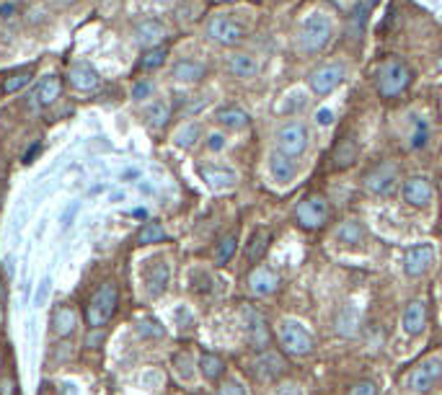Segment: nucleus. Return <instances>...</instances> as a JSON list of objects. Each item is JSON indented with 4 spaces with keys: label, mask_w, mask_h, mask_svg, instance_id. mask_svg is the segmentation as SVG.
<instances>
[{
    "label": "nucleus",
    "mask_w": 442,
    "mask_h": 395,
    "mask_svg": "<svg viewBox=\"0 0 442 395\" xmlns=\"http://www.w3.org/2000/svg\"><path fill=\"white\" fill-rule=\"evenodd\" d=\"M414 81V70L408 68L401 57H388L375 68V91L383 98H396L411 86Z\"/></svg>",
    "instance_id": "f257e3e1"
},
{
    "label": "nucleus",
    "mask_w": 442,
    "mask_h": 395,
    "mask_svg": "<svg viewBox=\"0 0 442 395\" xmlns=\"http://www.w3.org/2000/svg\"><path fill=\"white\" fill-rule=\"evenodd\" d=\"M333 36V21L326 14H311L298 31V41L303 52H321Z\"/></svg>",
    "instance_id": "f03ea898"
},
{
    "label": "nucleus",
    "mask_w": 442,
    "mask_h": 395,
    "mask_svg": "<svg viewBox=\"0 0 442 395\" xmlns=\"http://www.w3.org/2000/svg\"><path fill=\"white\" fill-rule=\"evenodd\" d=\"M116 305H119V292H116V287L111 282L101 284L99 289L94 292V297L89 300V307H86V320H89L91 328H101L106 326L114 315Z\"/></svg>",
    "instance_id": "7ed1b4c3"
},
{
    "label": "nucleus",
    "mask_w": 442,
    "mask_h": 395,
    "mask_svg": "<svg viewBox=\"0 0 442 395\" xmlns=\"http://www.w3.org/2000/svg\"><path fill=\"white\" fill-rule=\"evenodd\" d=\"M442 380V356H427L406 375L403 385L411 393H432Z\"/></svg>",
    "instance_id": "20e7f679"
},
{
    "label": "nucleus",
    "mask_w": 442,
    "mask_h": 395,
    "mask_svg": "<svg viewBox=\"0 0 442 395\" xmlns=\"http://www.w3.org/2000/svg\"><path fill=\"white\" fill-rule=\"evenodd\" d=\"M277 339L282 349L295 356H306L313 352V336L308 334V328L298 320H282L277 326Z\"/></svg>",
    "instance_id": "39448f33"
},
{
    "label": "nucleus",
    "mask_w": 442,
    "mask_h": 395,
    "mask_svg": "<svg viewBox=\"0 0 442 395\" xmlns=\"http://www.w3.org/2000/svg\"><path fill=\"white\" fill-rule=\"evenodd\" d=\"M274 145L277 153L287 158H298L308 150V127L303 122H287L282 124L274 135Z\"/></svg>",
    "instance_id": "423d86ee"
},
{
    "label": "nucleus",
    "mask_w": 442,
    "mask_h": 395,
    "mask_svg": "<svg viewBox=\"0 0 442 395\" xmlns=\"http://www.w3.org/2000/svg\"><path fill=\"white\" fill-rule=\"evenodd\" d=\"M207 36L223 47H236L246 39V26L231 16H212L207 21Z\"/></svg>",
    "instance_id": "0eeeda50"
},
{
    "label": "nucleus",
    "mask_w": 442,
    "mask_h": 395,
    "mask_svg": "<svg viewBox=\"0 0 442 395\" xmlns=\"http://www.w3.org/2000/svg\"><path fill=\"white\" fill-rule=\"evenodd\" d=\"M328 220V202L318 194L313 197H306L295 207V222L306 230H318V227L326 225Z\"/></svg>",
    "instance_id": "6e6552de"
},
{
    "label": "nucleus",
    "mask_w": 442,
    "mask_h": 395,
    "mask_svg": "<svg viewBox=\"0 0 442 395\" xmlns=\"http://www.w3.org/2000/svg\"><path fill=\"white\" fill-rule=\"evenodd\" d=\"M171 282V264L164 259V256H156L150 259L143 269V284L148 297H161V294L169 289Z\"/></svg>",
    "instance_id": "1a4fd4ad"
},
{
    "label": "nucleus",
    "mask_w": 442,
    "mask_h": 395,
    "mask_svg": "<svg viewBox=\"0 0 442 395\" xmlns=\"http://www.w3.org/2000/svg\"><path fill=\"white\" fill-rule=\"evenodd\" d=\"M241 318H243V331H246V339L251 344L253 349H261L266 352L269 347V341H272V334H269V326H266L264 315L253 310V307H241Z\"/></svg>",
    "instance_id": "9d476101"
},
{
    "label": "nucleus",
    "mask_w": 442,
    "mask_h": 395,
    "mask_svg": "<svg viewBox=\"0 0 442 395\" xmlns=\"http://www.w3.org/2000/svg\"><path fill=\"white\" fill-rule=\"evenodd\" d=\"M344 65L341 62H328V65H321L318 70L311 73L308 83H311V91L316 96H328L333 88H339L341 81H344Z\"/></svg>",
    "instance_id": "9b49d317"
},
{
    "label": "nucleus",
    "mask_w": 442,
    "mask_h": 395,
    "mask_svg": "<svg viewBox=\"0 0 442 395\" xmlns=\"http://www.w3.org/2000/svg\"><path fill=\"white\" fill-rule=\"evenodd\" d=\"M398 184V168L393 163H378L365 173V189L378 194V197H388Z\"/></svg>",
    "instance_id": "f8f14e48"
},
{
    "label": "nucleus",
    "mask_w": 442,
    "mask_h": 395,
    "mask_svg": "<svg viewBox=\"0 0 442 395\" xmlns=\"http://www.w3.org/2000/svg\"><path fill=\"white\" fill-rule=\"evenodd\" d=\"M432 264H435V248L429 243L414 245L403 256V272L408 277H422V274H427L432 269Z\"/></svg>",
    "instance_id": "ddd939ff"
},
{
    "label": "nucleus",
    "mask_w": 442,
    "mask_h": 395,
    "mask_svg": "<svg viewBox=\"0 0 442 395\" xmlns=\"http://www.w3.org/2000/svg\"><path fill=\"white\" fill-rule=\"evenodd\" d=\"M435 197V186L432 181L424 176H411L406 178V184H403V199H406L411 207H427Z\"/></svg>",
    "instance_id": "4468645a"
},
{
    "label": "nucleus",
    "mask_w": 442,
    "mask_h": 395,
    "mask_svg": "<svg viewBox=\"0 0 442 395\" xmlns=\"http://www.w3.org/2000/svg\"><path fill=\"white\" fill-rule=\"evenodd\" d=\"M279 287V277L269 269V266H256V269H251V274H248V289H251L253 294H258V297H266V294L277 292Z\"/></svg>",
    "instance_id": "2eb2a0df"
},
{
    "label": "nucleus",
    "mask_w": 442,
    "mask_h": 395,
    "mask_svg": "<svg viewBox=\"0 0 442 395\" xmlns=\"http://www.w3.org/2000/svg\"><path fill=\"white\" fill-rule=\"evenodd\" d=\"M68 78H70V86L78 91H94L96 86H99V73H96V68L89 60L73 62Z\"/></svg>",
    "instance_id": "dca6fc26"
},
{
    "label": "nucleus",
    "mask_w": 442,
    "mask_h": 395,
    "mask_svg": "<svg viewBox=\"0 0 442 395\" xmlns=\"http://www.w3.org/2000/svg\"><path fill=\"white\" fill-rule=\"evenodd\" d=\"M427 326V305L424 300H411L403 310V331L408 336H419Z\"/></svg>",
    "instance_id": "f3484780"
},
{
    "label": "nucleus",
    "mask_w": 442,
    "mask_h": 395,
    "mask_svg": "<svg viewBox=\"0 0 442 395\" xmlns=\"http://www.w3.org/2000/svg\"><path fill=\"white\" fill-rule=\"evenodd\" d=\"M285 359L277 354V352H269L266 349L264 354L258 356L256 364H253V375L258 377V380H274L277 375H282L285 372Z\"/></svg>",
    "instance_id": "a211bd4d"
},
{
    "label": "nucleus",
    "mask_w": 442,
    "mask_h": 395,
    "mask_svg": "<svg viewBox=\"0 0 442 395\" xmlns=\"http://www.w3.org/2000/svg\"><path fill=\"white\" fill-rule=\"evenodd\" d=\"M135 39H137V44H143L145 49H153L166 39V26L161 21L148 19V21H143V24H137Z\"/></svg>",
    "instance_id": "6ab92c4d"
},
{
    "label": "nucleus",
    "mask_w": 442,
    "mask_h": 395,
    "mask_svg": "<svg viewBox=\"0 0 442 395\" xmlns=\"http://www.w3.org/2000/svg\"><path fill=\"white\" fill-rule=\"evenodd\" d=\"M60 93H62V78H57V76L41 78L34 88V98L39 106H52V103L60 98Z\"/></svg>",
    "instance_id": "aec40b11"
},
{
    "label": "nucleus",
    "mask_w": 442,
    "mask_h": 395,
    "mask_svg": "<svg viewBox=\"0 0 442 395\" xmlns=\"http://www.w3.org/2000/svg\"><path fill=\"white\" fill-rule=\"evenodd\" d=\"M269 170H272V176L277 184H290L295 178V173H298V165H295L293 158H287L274 150L272 158H269Z\"/></svg>",
    "instance_id": "412c9836"
},
{
    "label": "nucleus",
    "mask_w": 442,
    "mask_h": 395,
    "mask_svg": "<svg viewBox=\"0 0 442 395\" xmlns=\"http://www.w3.org/2000/svg\"><path fill=\"white\" fill-rule=\"evenodd\" d=\"M199 173L212 189H231L236 184V173L231 168H223V165H202Z\"/></svg>",
    "instance_id": "4be33fe9"
},
{
    "label": "nucleus",
    "mask_w": 442,
    "mask_h": 395,
    "mask_svg": "<svg viewBox=\"0 0 442 395\" xmlns=\"http://www.w3.org/2000/svg\"><path fill=\"white\" fill-rule=\"evenodd\" d=\"M228 73L233 78H253L258 73L256 57L246 55V52H236V55L228 57Z\"/></svg>",
    "instance_id": "5701e85b"
},
{
    "label": "nucleus",
    "mask_w": 442,
    "mask_h": 395,
    "mask_svg": "<svg viewBox=\"0 0 442 395\" xmlns=\"http://www.w3.org/2000/svg\"><path fill=\"white\" fill-rule=\"evenodd\" d=\"M75 326H78V313H75L73 307H68V305L57 307L55 315H52V331H55V336L65 339V336L73 334Z\"/></svg>",
    "instance_id": "b1692460"
},
{
    "label": "nucleus",
    "mask_w": 442,
    "mask_h": 395,
    "mask_svg": "<svg viewBox=\"0 0 442 395\" xmlns=\"http://www.w3.org/2000/svg\"><path fill=\"white\" fill-rule=\"evenodd\" d=\"M365 225L362 222H357V220H347V222H341L339 230H336V243L347 245V248H354V245H360L362 240H365Z\"/></svg>",
    "instance_id": "393cba45"
},
{
    "label": "nucleus",
    "mask_w": 442,
    "mask_h": 395,
    "mask_svg": "<svg viewBox=\"0 0 442 395\" xmlns=\"http://www.w3.org/2000/svg\"><path fill=\"white\" fill-rule=\"evenodd\" d=\"M204 65L197 60H179L176 65H174V70H171V76L176 78V81L181 83H197L204 78Z\"/></svg>",
    "instance_id": "a878e982"
},
{
    "label": "nucleus",
    "mask_w": 442,
    "mask_h": 395,
    "mask_svg": "<svg viewBox=\"0 0 442 395\" xmlns=\"http://www.w3.org/2000/svg\"><path fill=\"white\" fill-rule=\"evenodd\" d=\"M269 243H272V232L269 230L261 227V230L253 232L251 240H248V245H246V259H248V264H256V261L266 253Z\"/></svg>",
    "instance_id": "bb28decb"
},
{
    "label": "nucleus",
    "mask_w": 442,
    "mask_h": 395,
    "mask_svg": "<svg viewBox=\"0 0 442 395\" xmlns=\"http://www.w3.org/2000/svg\"><path fill=\"white\" fill-rule=\"evenodd\" d=\"M357 326H360V310L354 305H344L336 313V331L341 336H354L357 334Z\"/></svg>",
    "instance_id": "cd10ccee"
},
{
    "label": "nucleus",
    "mask_w": 442,
    "mask_h": 395,
    "mask_svg": "<svg viewBox=\"0 0 442 395\" xmlns=\"http://www.w3.org/2000/svg\"><path fill=\"white\" fill-rule=\"evenodd\" d=\"M215 119L223 127H228V130H243V127H248V114L243 109H238V106H223Z\"/></svg>",
    "instance_id": "c85d7f7f"
},
{
    "label": "nucleus",
    "mask_w": 442,
    "mask_h": 395,
    "mask_svg": "<svg viewBox=\"0 0 442 395\" xmlns=\"http://www.w3.org/2000/svg\"><path fill=\"white\" fill-rule=\"evenodd\" d=\"M354 160H357V143H354L352 137H344L336 145V150H333V165L336 168H349Z\"/></svg>",
    "instance_id": "c756f323"
},
{
    "label": "nucleus",
    "mask_w": 442,
    "mask_h": 395,
    "mask_svg": "<svg viewBox=\"0 0 442 395\" xmlns=\"http://www.w3.org/2000/svg\"><path fill=\"white\" fill-rule=\"evenodd\" d=\"M199 372L204 375V380H210V382H215V380H220L223 377V372H225V361L220 359L218 354H202L199 356Z\"/></svg>",
    "instance_id": "7c9ffc66"
},
{
    "label": "nucleus",
    "mask_w": 442,
    "mask_h": 395,
    "mask_svg": "<svg viewBox=\"0 0 442 395\" xmlns=\"http://www.w3.org/2000/svg\"><path fill=\"white\" fill-rule=\"evenodd\" d=\"M145 119L150 122V127L161 130V127H166L171 119V106L166 101H153L148 109H145Z\"/></svg>",
    "instance_id": "2f4dec72"
},
{
    "label": "nucleus",
    "mask_w": 442,
    "mask_h": 395,
    "mask_svg": "<svg viewBox=\"0 0 442 395\" xmlns=\"http://www.w3.org/2000/svg\"><path fill=\"white\" fill-rule=\"evenodd\" d=\"M166 240V230L161 222H145L137 232V243L143 245H150V243H164Z\"/></svg>",
    "instance_id": "473e14b6"
},
{
    "label": "nucleus",
    "mask_w": 442,
    "mask_h": 395,
    "mask_svg": "<svg viewBox=\"0 0 442 395\" xmlns=\"http://www.w3.org/2000/svg\"><path fill=\"white\" fill-rule=\"evenodd\" d=\"M236 245H238V235H236V232L225 235V238L218 243V248H215V264L218 266L228 264V261L233 259V253H236Z\"/></svg>",
    "instance_id": "72a5a7b5"
},
{
    "label": "nucleus",
    "mask_w": 442,
    "mask_h": 395,
    "mask_svg": "<svg viewBox=\"0 0 442 395\" xmlns=\"http://www.w3.org/2000/svg\"><path fill=\"white\" fill-rule=\"evenodd\" d=\"M29 81H31V70H19V73H11V76L3 81V93H19L21 88H26Z\"/></svg>",
    "instance_id": "f704fd0d"
},
{
    "label": "nucleus",
    "mask_w": 442,
    "mask_h": 395,
    "mask_svg": "<svg viewBox=\"0 0 442 395\" xmlns=\"http://www.w3.org/2000/svg\"><path fill=\"white\" fill-rule=\"evenodd\" d=\"M429 140V124L424 116H414V130H411V148L414 150H419V148H424Z\"/></svg>",
    "instance_id": "c9c22d12"
},
{
    "label": "nucleus",
    "mask_w": 442,
    "mask_h": 395,
    "mask_svg": "<svg viewBox=\"0 0 442 395\" xmlns=\"http://www.w3.org/2000/svg\"><path fill=\"white\" fill-rule=\"evenodd\" d=\"M166 62V49L164 47H153V49H145L143 60H140V68L143 70H156L161 68Z\"/></svg>",
    "instance_id": "e433bc0d"
},
{
    "label": "nucleus",
    "mask_w": 442,
    "mask_h": 395,
    "mask_svg": "<svg viewBox=\"0 0 442 395\" xmlns=\"http://www.w3.org/2000/svg\"><path fill=\"white\" fill-rule=\"evenodd\" d=\"M197 137H199V127L197 124H186V127H181V130L176 132V145L179 148H191V145L197 143Z\"/></svg>",
    "instance_id": "4c0bfd02"
},
{
    "label": "nucleus",
    "mask_w": 442,
    "mask_h": 395,
    "mask_svg": "<svg viewBox=\"0 0 442 395\" xmlns=\"http://www.w3.org/2000/svg\"><path fill=\"white\" fill-rule=\"evenodd\" d=\"M349 395H378V385L373 380H360L352 385Z\"/></svg>",
    "instance_id": "58836bf2"
},
{
    "label": "nucleus",
    "mask_w": 442,
    "mask_h": 395,
    "mask_svg": "<svg viewBox=\"0 0 442 395\" xmlns=\"http://www.w3.org/2000/svg\"><path fill=\"white\" fill-rule=\"evenodd\" d=\"M176 372L179 377H184V380H189L191 377V356L189 354H176Z\"/></svg>",
    "instance_id": "ea45409f"
},
{
    "label": "nucleus",
    "mask_w": 442,
    "mask_h": 395,
    "mask_svg": "<svg viewBox=\"0 0 442 395\" xmlns=\"http://www.w3.org/2000/svg\"><path fill=\"white\" fill-rule=\"evenodd\" d=\"M220 395H248V390L238 380H225L223 388H220Z\"/></svg>",
    "instance_id": "a19ab883"
},
{
    "label": "nucleus",
    "mask_w": 442,
    "mask_h": 395,
    "mask_svg": "<svg viewBox=\"0 0 442 395\" xmlns=\"http://www.w3.org/2000/svg\"><path fill=\"white\" fill-rule=\"evenodd\" d=\"M137 334L140 336H164V328L158 326L156 320H143V323L137 326Z\"/></svg>",
    "instance_id": "79ce46f5"
},
{
    "label": "nucleus",
    "mask_w": 442,
    "mask_h": 395,
    "mask_svg": "<svg viewBox=\"0 0 442 395\" xmlns=\"http://www.w3.org/2000/svg\"><path fill=\"white\" fill-rule=\"evenodd\" d=\"M150 91H153V86H150L148 81L135 83V88H132V98H135V101H143V98H148L150 96Z\"/></svg>",
    "instance_id": "37998d69"
},
{
    "label": "nucleus",
    "mask_w": 442,
    "mask_h": 395,
    "mask_svg": "<svg viewBox=\"0 0 442 395\" xmlns=\"http://www.w3.org/2000/svg\"><path fill=\"white\" fill-rule=\"evenodd\" d=\"M49 284H52L49 279H41L39 289H36V294H34V302H36V305H44V302H47V297H49Z\"/></svg>",
    "instance_id": "c03bdc74"
},
{
    "label": "nucleus",
    "mask_w": 442,
    "mask_h": 395,
    "mask_svg": "<svg viewBox=\"0 0 442 395\" xmlns=\"http://www.w3.org/2000/svg\"><path fill=\"white\" fill-rule=\"evenodd\" d=\"M207 148H210V150H215V153L223 150V148H225V137L223 135H210V137H207Z\"/></svg>",
    "instance_id": "a18cd8bd"
},
{
    "label": "nucleus",
    "mask_w": 442,
    "mask_h": 395,
    "mask_svg": "<svg viewBox=\"0 0 442 395\" xmlns=\"http://www.w3.org/2000/svg\"><path fill=\"white\" fill-rule=\"evenodd\" d=\"M316 122H318L321 127H328V124L333 122V111H328V109H321L318 114H316Z\"/></svg>",
    "instance_id": "49530a36"
},
{
    "label": "nucleus",
    "mask_w": 442,
    "mask_h": 395,
    "mask_svg": "<svg viewBox=\"0 0 442 395\" xmlns=\"http://www.w3.org/2000/svg\"><path fill=\"white\" fill-rule=\"evenodd\" d=\"M78 202L75 205H70L68 210H65V215H62V227H70V222H73V217H75V212H78Z\"/></svg>",
    "instance_id": "de8ad7c7"
},
{
    "label": "nucleus",
    "mask_w": 442,
    "mask_h": 395,
    "mask_svg": "<svg viewBox=\"0 0 442 395\" xmlns=\"http://www.w3.org/2000/svg\"><path fill=\"white\" fill-rule=\"evenodd\" d=\"M277 395H300V388L295 382H285V385H279L277 388Z\"/></svg>",
    "instance_id": "09e8293b"
},
{
    "label": "nucleus",
    "mask_w": 442,
    "mask_h": 395,
    "mask_svg": "<svg viewBox=\"0 0 442 395\" xmlns=\"http://www.w3.org/2000/svg\"><path fill=\"white\" fill-rule=\"evenodd\" d=\"M39 153H41V145H39V143H34V145H31V148H29L26 153H24V163H34V158L39 155Z\"/></svg>",
    "instance_id": "8fccbe9b"
},
{
    "label": "nucleus",
    "mask_w": 442,
    "mask_h": 395,
    "mask_svg": "<svg viewBox=\"0 0 442 395\" xmlns=\"http://www.w3.org/2000/svg\"><path fill=\"white\" fill-rule=\"evenodd\" d=\"M0 14H3V16L8 19V16L14 14V6H3V8H0Z\"/></svg>",
    "instance_id": "3c124183"
},
{
    "label": "nucleus",
    "mask_w": 442,
    "mask_h": 395,
    "mask_svg": "<svg viewBox=\"0 0 442 395\" xmlns=\"http://www.w3.org/2000/svg\"><path fill=\"white\" fill-rule=\"evenodd\" d=\"M375 3H378V0H360V6L370 8V11H373V6H375Z\"/></svg>",
    "instance_id": "603ef678"
},
{
    "label": "nucleus",
    "mask_w": 442,
    "mask_h": 395,
    "mask_svg": "<svg viewBox=\"0 0 442 395\" xmlns=\"http://www.w3.org/2000/svg\"><path fill=\"white\" fill-rule=\"evenodd\" d=\"M0 320H3V305H0Z\"/></svg>",
    "instance_id": "864d4df0"
}]
</instances>
